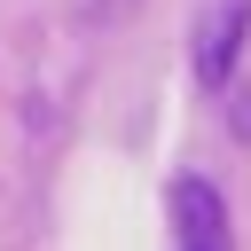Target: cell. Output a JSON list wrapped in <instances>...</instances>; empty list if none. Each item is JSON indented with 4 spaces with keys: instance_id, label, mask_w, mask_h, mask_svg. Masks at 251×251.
Instances as JSON below:
<instances>
[{
    "instance_id": "obj_1",
    "label": "cell",
    "mask_w": 251,
    "mask_h": 251,
    "mask_svg": "<svg viewBox=\"0 0 251 251\" xmlns=\"http://www.w3.org/2000/svg\"><path fill=\"white\" fill-rule=\"evenodd\" d=\"M243 39H251V0H204L196 8V78L227 86L243 63Z\"/></svg>"
},
{
    "instance_id": "obj_2",
    "label": "cell",
    "mask_w": 251,
    "mask_h": 251,
    "mask_svg": "<svg viewBox=\"0 0 251 251\" xmlns=\"http://www.w3.org/2000/svg\"><path fill=\"white\" fill-rule=\"evenodd\" d=\"M165 204H173V235H180L188 251H220V243L235 235V227H227V196H220L204 173H180Z\"/></svg>"
}]
</instances>
